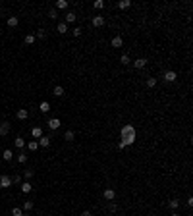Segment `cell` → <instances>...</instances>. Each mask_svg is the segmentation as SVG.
I'll use <instances>...</instances> for the list:
<instances>
[{"label": "cell", "mask_w": 193, "mask_h": 216, "mask_svg": "<svg viewBox=\"0 0 193 216\" xmlns=\"http://www.w3.org/2000/svg\"><path fill=\"white\" fill-rule=\"evenodd\" d=\"M93 25H95V27H102L104 25V15H95V18H93Z\"/></svg>", "instance_id": "13"}, {"label": "cell", "mask_w": 193, "mask_h": 216, "mask_svg": "<svg viewBox=\"0 0 193 216\" xmlns=\"http://www.w3.org/2000/svg\"><path fill=\"white\" fill-rule=\"evenodd\" d=\"M45 37H46V31L45 29H39L37 33H35V39H45Z\"/></svg>", "instance_id": "33"}, {"label": "cell", "mask_w": 193, "mask_h": 216, "mask_svg": "<svg viewBox=\"0 0 193 216\" xmlns=\"http://www.w3.org/2000/svg\"><path fill=\"white\" fill-rule=\"evenodd\" d=\"M0 25H2V22H0Z\"/></svg>", "instance_id": "44"}, {"label": "cell", "mask_w": 193, "mask_h": 216, "mask_svg": "<svg viewBox=\"0 0 193 216\" xmlns=\"http://www.w3.org/2000/svg\"><path fill=\"white\" fill-rule=\"evenodd\" d=\"M48 18H50V19H58V10H56V8H50V10H48Z\"/></svg>", "instance_id": "31"}, {"label": "cell", "mask_w": 193, "mask_h": 216, "mask_svg": "<svg viewBox=\"0 0 193 216\" xmlns=\"http://www.w3.org/2000/svg\"><path fill=\"white\" fill-rule=\"evenodd\" d=\"M120 141H124L126 147H129V145L135 143V125H133V124L122 125V129H120Z\"/></svg>", "instance_id": "1"}, {"label": "cell", "mask_w": 193, "mask_h": 216, "mask_svg": "<svg viewBox=\"0 0 193 216\" xmlns=\"http://www.w3.org/2000/svg\"><path fill=\"white\" fill-rule=\"evenodd\" d=\"M12 183H22V176H19V174L12 176Z\"/></svg>", "instance_id": "36"}, {"label": "cell", "mask_w": 193, "mask_h": 216, "mask_svg": "<svg viewBox=\"0 0 193 216\" xmlns=\"http://www.w3.org/2000/svg\"><path fill=\"white\" fill-rule=\"evenodd\" d=\"M6 23H8V27H10V29H14V27H18V25H19V19L15 18V15H10Z\"/></svg>", "instance_id": "12"}, {"label": "cell", "mask_w": 193, "mask_h": 216, "mask_svg": "<svg viewBox=\"0 0 193 216\" xmlns=\"http://www.w3.org/2000/svg\"><path fill=\"white\" fill-rule=\"evenodd\" d=\"M10 128H12V124L6 122V120H2V122H0V137H6L10 133Z\"/></svg>", "instance_id": "2"}, {"label": "cell", "mask_w": 193, "mask_h": 216, "mask_svg": "<svg viewBox=\"0 0 193 216\" xmlns=\"http://www.w3.org/2000/svg\"><path fill=\"white\" fill-rule=\"evenodd\" d=\"M72 33H74V37H79V35L83 33V29H81V27H74V31H72Z\"/></svg>", "instance_id": "37"}, {"label": "cell", "mask_w": 193, "mask_h": 216, "mask_svg": "<svg viewBox=\"0 0 193 216\" xmlns=\"http://www.w3.org/2000/svg\"><path fill=\"white\" fill-rule=\"evenodd\" d=\"M93 6H95L97 10H102V8H104V2H102V0H95V2H93Z\"/></svg>", "instance_id": "34"}, {"label": "cell", "mask_w": 193, "mask_h": 216, "mask_svg": "<svg viewBox=\"0 0 193 216\" xmlns=\"http://www.w3.org/2000/svg\"><path fill=\"white\" fill-rule=\"evenodd\" d=\"M23 176H25V181H29V180H31V178H33V176H35V170H31V168H27V170H25V172H23Z\"/></svg>", "instance_id": "27"}, {"label": "cell", "mask_w": 193, "mask_h": 216, "mask_svg": "<svg viewBox=\"0 0 193 216\" xmlns=\"http://www.w3.org/2000/svg\"><path fill=\"white\" fill-rule=\"evenodd\" d=\"M35 43V35H27L25 37V45H33Z\"/></svg>", "instance_id": "35"}, {"label": "cell", "mask_w": 193, "mask_h": 216, "mask_svg": "<svg viewBox=\"0 0 193 216\" xmlns=\"http://www.w3.org/2000/svg\"><path fill=\"white\" fill-rule=\"evenodd\" d=\"M14 145L18 147V149H23V147H25V139H23V137H15V139H14Z\"/></svg>", "instance_id": "21"}, {"label": "cell", "mask_w": 193, "mask_h": 216, "mask_svg": "<svg viewBox=\"0 0 193 216\" xmlns=\"http://www.w3.org/2000/svg\"><path fill=\"white\" fill-rule=\"evenodd\" d=\"M120 64H122V66H129V64H131L129 56L128 54H122V56H120Z\"/></svg>", "instance_id": "24"}, {"label": "cell", "mask_w": 193, "mask_h": 216, "mask_svg": "<svg viewBox=\"0 0 193 216\" xmlns=\"http://www.w3.org/2000/svg\"><path fill=\"white\" fill-rule=\"evenodd\" d=\"M81 216H91V212H89V210H83V212H81Z\"/></svg>", "instance_id": "41"}, {"label": "cell", "mask_w": 193, "mask_h": 216, "mask_svg": "<svg viewBox=\"0 0 193 216\" xmlns=\"http://www.w3.org/2000/svg\"><path fill=\"white\" fill-rule=\"evenodd\" d=\"M33 207H35L33 201H25L23 207H22V210H23V212H29V210H33Z\"/></svg>", "instance_id": "20"}, {"label": "cell", "mask_w": 193, "mask_h": 216, "mask_svg": "<svg viewBox=\"0 0 193 216\" xmlns=\"http://www.w3.org/2000/svg\"><path fill=\"white\" fill-rule=\"evenodd\" d=\"M52 95H54V97H64V87H62V85H56L54 89H52Z\"/></svg>", "instance_id": "18"}, {"label": "cell", "mask_w": 193, "mask_h": 216, "mask_svg": "<svg viewBox=\"0 0 193 216\" xmlns=\"http://www.w3.org/2000/svg\"><path fill=\"white\" fill-rule=\"evenodd\" d=\"M56 31H58L60 35H64V33H68V25H66L64 22H60V23H58V27H56Z\"/></svg>", "instance_id": "22"}, {"label": "cell", "mask_w": 193, "mask_h": 216, "mask_svg": "<svg viewBox=\"0 0 193 216\" xmlns=\"http://www.w3.org/2000/svg\"><path fill=\"white\" fill-rule=\"evenodd\" d=\"M75 19H77L75 12H66V15H64V23H66V25H68V23H75Z\"/></svg>", "instance_id": "10"}, {"label": "cell", "mask_w": 193, "mask_h": 216, "mask_svg": "<svg viewBox=\"0 0 193 216\" xmlns=\"http://www.w3.org/2000/svg\"><path fill=\"white\" fill-rule=\"evenodd\" d=\"M102 197L106 199V201H114V199H116V191H114V189H104Z\"/></svg>", "instance_id": "9"}, {"label": "cell", "mask_w": 193, "mask_h": 216, "mask_svg": "<svg viewBox=\"0 0 193 216\" xmlns=\"http://www.w3.org/2000/svg\"><path fill=\"white\" fill-rule=\"evenodd\" d=\"M46 125H48V129L50 131H56L62 125V122H60V118H50L48 122H46Z\"/></svg>", "instance_id": "3"}, {"label": "cell", "mask_w": 193, "mask_h": 216, "mask_svg": "<svg viewBox=\"0 0 193 216\" xmlns=\"http://www.w3.org/2000/svg\"><path fill=\"white\" fill-rule=\"evenodd\" d=\"M10 185H12V178L6 176V174H2V176H0V189H6Z\"/></svg>", "instance_id": "5"}, {"label": "cell", "mask_w": 193, "mask_h": 216, "mask_svg": "<svg viewBox=\"0 0 193 216\" xmlns=\"http://www.w3.org/2000/svg\"><path fill=\"white\" fill-rule=\"evenodd\" d=\"M39 110H41V112H43V114H48V112H50V102L43 101V102L39 104Z\"/></svg>", "instance_id": "14"}, {"label": "cell", "mask_w": 193, "mask_h": 216, "mask_svg": "<svg viewBox=\"0 0 193 216\" xmlns=\"http://www.w3.org/2000/svg\"><path fill=\"white\" fill-rule=\"evenodd\" d=\"M12 156H14V155H12V151H10V149H6V151L2 152V158L6 160V162H10V160H12Z\"/></svg>", "instance_id": "28"}, {"label": "cell", "mask_w": 193, "mask_h": 216, "mask_svg": "<svg viewBox=\"0 0 193 216\" xmlns=\"http://www.w3.org/2000/svg\"><path fill=\"white\" fill-rule=\"evenodd\" d=\"M170 216H180V214H178V212H176V210H174V212H172Z\"/></svg>", "instance_id": "42"}, {"label": "cell", "mask_w": 193, "mask_h": 216, "mask_svg": "<svg viewBox=\"0 0 193 216\" xmlns=\"http://www.w3.org/2000/svg\"><path fill=\"white\" fill-rule=\"evenodd\" d=\"M31 135H33L35 139H41V137H43V129H41L39 125H37V128H33V129H31Z\"/></svg>", "instance_id": "19"}, {"label": "cell", "mask_w": 193, "mask_h": 216, "mask_svg": "<svg viewBox=\"0 0 193 216\" xmlns=\"http://www.w3.org/2000/svg\"><path fill=\"white\" fill-rule=\"evenodd\" d=\"M68 6H70V4H68V0H58V2H56V10H58V12H60V10H68Z\"/></svg>", "instance_id": "17"}, {"label": "cell", "mask_w": 193, "mask_h": 216, "mask_svg": "<svg viewBox=\"0 0 193 216\" xmlns=\"http://www.w3.org/2000/svg\"><path fill=\"white\" fill-rule=\"evenodd\" d=\"M110 45H112V48H120V46H124V39L120 35H116V37H112Z\"/></svg>", "instance_id": "8"}, {"label": "cell", "mask_w": 193, "mask_h": 216, "mask_svg": "<svg viewBox=\"0 0 193 216\" xmlns=\"http://www.w3.org/2000/svg\"><path fill=\"white\" fill-rule=\"evenodd\" d=\"M118 149L124 151V149H126V143H124V141H120V143H118Z\"/></svg>", "instance_id": "39"}, {"label": "cell", "mask_w": 193, "mask_h": 216, "mask_svg": "<svg viewBox=\"0 0 193 216\" xmlns=\"http://www.w3.org/2000/svg\"><path fill=\"white\" fill-rule=\"evenodd\" d=\"M64 139L68 141V143H72V141L75 139V131H74V129H68L66 133H64Z\"/></svg>", "instance_id": "16"}, {"label": "cell", "mask_w": 193, "mask_h": 216, "mask_svg": "<svg viewBox=\"0 0 193 216\" xmlns=\"http://www.w3.org/2000/svg\"><path fill=\"white\" fill-rule=\"evenodd\" d=\"M108 210H110V212H116V204H114L112 201H110V204H108Z\"/></svg>", "instance_id": "38"}, {"label": "cell", "mask_w": 193, "mask_h": 216, "mask_svg": "<svg viewBox=\"0 0 193 216\" xmlns=\"http://www.w3.org/2000/svg\"><path fill=\"white\" fill-rule=\"evenodd\" d=\"M50 141H52V137H50V135H43V137H41V139L37 141V143H39V147L46 149V147H50Z\"/></svg>", "instance_id": "7"}, {"label": "cell", "mask_w": 193, "mask_h": 216, "mask_svg": "<svg viewBox=\"0 0 193 216\" xmlns=\"http://www.w3.org/2000/svg\"><path fill=\"white\" fill-rule=\"evenodd\" d=\"M27 149H29L31 152H35V151L39 149V143H37V141H29V143H27Z\"/></svg>", "instance_id": "26"}, {"label": "cell", "mask_w": 193, "mask_h": 216, "mask_svg": "<svg viewBox=\"0 0 193 216\" xmlns=\"http://www.w3.org/2000/svg\"><path fill=\"white\" fill-rule=\"evenodd\" d=\"M15 118H18V120H27L29 118V110L27 108H19L18 114H15Z\"/></svg>", "instance_id": "11"}, {"label": "cell", "mask_w": 193, "mask_h": 216, "mask_svg": "<svg viewBox=\"0 0 193 216\" xmlns=\"http://www.w3.org/2000/svg\"><path fill=\"white\" fill-rule=\"evenodd\" d=\"M147 64H149L147 58H135V60H133V68H135V70H143Z\"/></svg>", "instance_id": "4"}, {"label": "cell", "mask_w": 193, "mask_h": 216, "mask_svg": "<svg viewBox=\"0 0 193 216\" xmlns=\"http://www.w3.org/2000/svg\"><path fill=\"white\" fill-rule=\"evenodd\" d=\"M187 207H193V197H187Z\"/></svg>", "instance_id": "40"}, {"label": "cell", "mask_w": 193, "mask_h": 216, "mask_svg": "<svg viewBox=\"0 0 193 216\" xmlns=\"http://www.w3.org/2000/svg\"><path fill=\"white\" fill-rule=\"evenodd\" d=\"M12 216H23V210L19 208V207H14L12 208Z\"/></svg>", "instance_id": "32"}, {"label": "cell", "mask_w": 193, "mask_h": 216, "mask_svg": "<svg viewBox=\"0 0 193 216\" xmlns=\"http://www.w3.org/2000/svg\"><path fill=\"white\" fill-rule=\"evenodd\" d=\"M23 216H27V214H25V212H23Z\"/></svg>", "instance_id": "43"}, {"label": "cell", "mask_w": 193, "mask_h": 216, "mask_svg": "<svg viewBox=\"0 0 193 216\" xmlns=\"http://www.w3.org/2000/svg\"><path fill=\"white\" fill-rule=\"evenodd\" d=\"M168 207H170L172 210H176V208L180 207V199H170V201H168Z\"/></svg>", "instance_id": "25"}, {"label": "cell", "mask_w": 193, "mask_h": 216, "mask_svg": "<svg viewBox=\"0 0 193 216\" xmlns=\"http://www.w3.org/2000/svg\"><path fill=\"white\" fill-rule=\"evenodd\" d=\"M18 162H19V164H25V162H27V152H19V155H18Z\"/></svg>", "instance_id": "29"}, {"label": "cell", "mask_w": 193, "mask_h": 216, "mask_svg": "<svg viewBox=\"0 0 193 216\" xmlns=\"http://www.w3.org/2000/svg\"><path fill=\"white\" fill-rule=\"evenodd\" d=\"M31 189H33V185H31L29 181H23V183H22V191H23L25 195H27V193H31Z\"/></svg>", "instance_id": "23"}, {"label": "cell", "mask_w": 193, "mask_h": 216, "mask_svg": "<svg viewBox=\"0 0 193 216\" xmlns=\"http://www.w3.org/2000/svg\"><path fill=\"white\" fill-rule=\"evenodd\" d=\"M116 6H118V10H128L129 6H131V0H120Z\"/></svg>", "instance_id": "15"}, {"label": "cell", "mask_w": 193, "mask_h": 216, "mask_svg": "<svg viewBox=\"0 0 193 216\" xmlns=\"http://www.w3.org/2000/svg\"><path fill=\"white\" fill-rule=\"evenodd\" d=\"M176 79H178V75H176V71H172V70L164 71V81H166V83H174Z\"/></svg>", "instance_id": "6"}, {"label": "cell", "mask_w": 193, "mask_h": 216, "mask_svg": "<svg viewBox=\"0 0 193 216\" xmlns=\"http://www.w3.org/2000/svg\"><path fill=\"white\" fill-rule=\"evenodd\" d=\"M156 83H158V81H156V77H149V79H147V87L149 89H155Z\"/></svg>", "instance_id": "30"}]
</instances>
